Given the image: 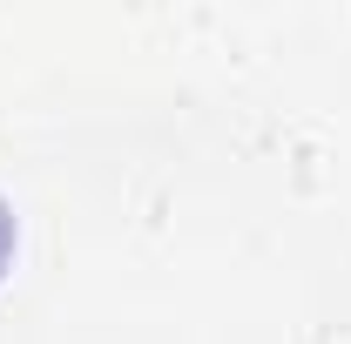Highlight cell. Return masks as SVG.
<instances>
[{"label": "cell", "instance_id": "1", "mask_svg": "<svg viewBox=\"0 0 351 344\" xmlns=\"http://www.w3.org/2000/svg\"><path fill=\"white\" fill-rule=\"evenodd\" d=\"M14 243H21V223H14L7 196H0V277H7V263H14Z\"/></svg>", "mask_w": 351, "mask_h": 344}]
</instances>
